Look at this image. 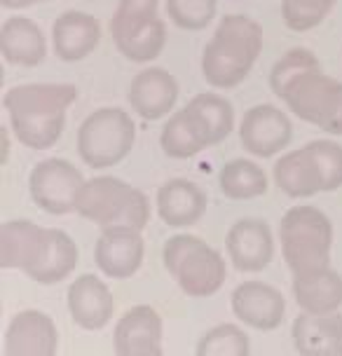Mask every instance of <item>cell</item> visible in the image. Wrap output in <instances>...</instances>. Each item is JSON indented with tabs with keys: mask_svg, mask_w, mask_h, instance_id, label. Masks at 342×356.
Returning <instances> with one entry per match:
<instances>
[{
	"mask_svg": "<svg viewBox=\"0 0 342 356\" xmlns=\"http://www.w3.org/2000/svg\"><path fill=\"white\" fill-rule=\"evenodd\" d=\"M75 99L78 89L68 82H28L8 89L3 106L17 141L31 150H47L61 138Z\"/></svg>",
	"mask_w": 342,
	"mask_h": 356,
	"instance_id": "6da1fadb",
	"label": "cell"
},
{
	"mask_svg": "<svg viewBox=\"0 0 342 356\" xmlns=\"http://www.w3.org/2000/svg\"><path fill=\"white\" fill-rule=\"evenodd\" d=\"M263 26L246 15H225L202 54V75L213 89H232L249 78L263 52Z\"/></svg>",
	"mask_w": 342,
	"mask_h": 356,
	"instance_id": "7a4b0ae2",
	"label": "cell"
},
{
	"mask_svg": "<svg viewBox=\"0 0 342 356\" xmlns=\"http://www.w3.org/2000/svg\"><path fill=\"white\" fill-rule=\"evenodd\" d=\"M75 213L104 227L141 230L150 220V202L143 190L129 186L117 176L87 178L78 195Z\"/></svg>",
	"mask_w": 342,
	"mask_h": 356,
	"instance_id": "3957f363",
	"label": "cell"
},
{
	"mask_svg": "<svg viewBox=\"0 0 342 356\" xmlns=\"http://www.w3.org/2000/svg\"><path fill=\"white\" fill-rule=\"evenodd\" d=\"M162 260L179 289L195 300L218 293L227 279V263L220 251L188 232L164 241Z\"/></svg>",
	"mask_w": 342,
	"mask_h": 356,
	"instance_id": "277c9868",
	"label": "cell"
},
{
	"mask_svg": "<svg viewBox=\"0 0 342 356\" xmlns=\"http://www.w3.org/2000/svg\"><path fill=\"white\" fill-rule=\"evenodd\" d=\"M279 246L291 272L331 265L333 222L316 207H291L279 222Z\"/></svg>",
	"mask_w": 342,
	"mask_h": 356,
	"instance_id": "5b68a950",
	"label": "cell"
},
{
	"mask_svg": "<svg viewBox=\"0 0 342 356\" xmlns=\"http://www.w3.org/2000/svg\"><path fill=\"white\" fill-rule=\"evenodd\" d=\"M136 143V122L122 108H99L82 120L75 145L80 160L92 169H111L124 160Z\"/></svg>",
	"mask_w": 342,
	"mask_h": 356,
	"instance_id": "8992f818",
	"label": "cell"
},
{
	"mask_svg": "<svg viewBox=\"0 0 342 356\" xmlns=\"http://www.w3.org/2000/svg\"><path fill=\"white\" fill-rule=\"evenodd\" d=\"M160 0H120L111 19L113 44L127 61L148 63L162 54L167 26L160 19Z\"/></svg>",
	"mask_w": 342,
	"mask_h": 356,
	"instance_id": "52a82bcc",
	"label": "cell"
},
{
	"mask_svg": "<svg viewBox=\"0 0 342 356\" xmlns=\"http://www.w3.org/2000/svg\"><path fill=\"white\" fill-rule=\"evenodd\" d=\"M85 181L87 178L73 162L63 157H47L31 169L28 193L38 209L52 216H63L75 211Z\"/></svg>",
	"mask_w": 342,
	"mask_h": 356,
	"instance_id": "ba28073f",
	"label": "cell"
},
{
	"mask_svg": "<svg viewBox=\"0 0 342 356\" xmlns=\"http://www.w3.org/2000/svg\"><path fill=\"white\" fill-rule=\"evenodd\" d=\"M239 141L246 152L261 160L279 155L293 141V124L282 108L261 104L244 113L239 124Z\"/></svg>",
	"mask_w": 342,
	"mask_h": 356,
	"instance_id": "9c48e42d",
	"label": "cell"
},
{
	"mask_svg": "<svg viewBox=\"0 0 342 356\" xmlns=\"http://www.w3.org/2000/svg\"><path fill=\"white\" fill-rule=\"evenodd\" d=\"M230 307L234 319L253 330H275L284 323L286 316V298L277 286L268 282H242L230 296Z\"/></svg>",
	"mask_w": 342,
	"mask_h": 356,
	"instance_id": "30bf717a",
	"label": "cell"
},
{
	"mask_svg": "<svg viewBox=\"0 0 342 356\" xmlns=\"http://www.w3.org/2000/svg\"><path fill=\"white\" fill-rule=\"evenodd\" d=\"M225 253L234 270L263 272L275 258V234L263 218H239L225 234Z\"/></svg>",
	"mask_w": 342,
	"mask_h": 356,
	"instance_id": "8fae6325",
	"label": "cell"
},
{
	"mask_svg": "<svg viewBox=\"0 0 342 356\" xmlns=\"http://www.w3.org/2000/svg\"><path fill=\"white\" fill-rule=\"evenodd\" d=\"M145 241L134 227H104L94 246V263L108 279H129L143 265Z\"/></svg>",
	"mask_w": 342,
	"mask_h": 356,
	"instance_id": "7c38bea8",
	"label": "cell"
},
{
	"mask_svg": "<svg viewBox=\"0 0 342 356\" xmlns=\"http://www.w3.org/2000/svg\"><path fill=\"white\" fill-rule=\"evenodd\" d=\"M162 340V316L150 305L129 307L113 330V349L117 356H160L164 352Z\"/></svg>",
	"mask_w": 342,
	"mask_h": 356,
	"instance_id": "4fadbf2b",
	"label": "cell"
},
{
	"mask_svg": "<svg viewBox=\"0 0 342 356\" xmlns=\"http://www.w3.org/2000/svg\"><path fill=\"white\" fill-rule=\"evenodd\" d=\"M3 352L8 356H54L59 352V330L52 316L40 309H22L5 328Z\"/></svg>",
	"mask_w": 342,
	"mask_h": 356,
	"instance_id": "5bb4252c",
	"label": "cell"
},
{
	"mask_svg": "<svg viewBox=\"0 0 342 356\" xmlns=\"http://www.w3.org/2000/svg\"><path fill=\"white\" fill-rule=\"evenodd\" d=\"M179 82L167 68H143L129 85V106L145 122H157L174 113L179 101Z\"/></svg>",
	"mask_w": 342,
	"mask_h": 356,
	"instance_id": "9a60e30c",
	"label": "cell"
},
{
	"mask_svg": "<svg viewBox=\"0 0 342 356\" xmlns=\"http://www.w3.org/2000/svg\"><path fill=\"white\" fill-rule=\"evenodd\" d=\"M68 312L82 330L106 328L115 314V298L108 284L97 275H80L68 286Z\"/></svg>",
	"mask_w": 342,
	"mask_h": 356,
	"instance_id": "2e32d148",
	"label": "cell"
},
{
	"mask_svg": "<svg viewBox=\"0 0 342 356\" xmlns=\"http://www.w3.org/2000/svg\"><path fill=\"white\" fill-rule=\"evenodd\" d=\"M101 42V24L90 12L68 10L54 19L52 44L61 61L75 63L87 59Z\"/></svg>",
	"mask_w": 342,
	"mask_h": 356,
	"instance_id": "e0dca14e",
	"label": "cell"
},
{
	"mask_svg": "<svg viewBox=\"0 0 342 356\" xmlns=\"http://www.w3.org/2000/svg\"><path fill=\"white\" fill-rule=\"evenodd\" d=\"M206 193L188 178H171L157 190V216L174 230L195 225L206 213Z\"/></svg>",
	"mask_w": 342,
	"mask_h": 356,
	"instance_id": "ac0fdd59",
	"label": "cell"
},
{
	"mask_svg": "<svg viewBox=\"0 0 342 356\" xmlns=\"http://www.w3.org/2000/svg\"><path fill=\"white\" fill-rule=\"evenodd\" d=\"M78 258L80 251L71 234L59 227H45L40 251L26 275L42 286H54L73 275V270L78 267Z\"/></svg>",
	"mask_w": 342,
	"mask_h": 356,
	"instance_id": "d6986e66",
	"label": "cell"
},
{
	"mask_svg": "<svg viewBox=\"0 0 342 356\" xmlns=\"http://www.w3.org/2000/svg\"><path fill=\"white\" fill-rule=\"evenodd\" d=\"M293 298L300 312L331 314L342 307V277L331 265L293 272Z\"/></svg>",
	"mask_w": 342,
	"mask_h": 356,
	"instance_id": "ffe728a7",
	"label": "cell"
},
{
	"mask_svg": "<svg viewBox=\"0 0 342 356\" xmlns=\"http://www.w3.org/2000/svg\"><path fill=\"white\" fill-rule=\"evenodd\" d=\"M291 338L302 356H342V314H300L293 319Z\"/></svg>",
	"mask_w": 342,
	"mask_h": 356,
	"instance_id": "44dd1931",
	"label": "cell"
},
{
	"mask_svg": "<svg viewBox=\"0 0 342 356\" xmlns=\"http://www.w3.org/2000/svg\"><path fill=\"white\" fill-rule=\"evenodd\" d=\"M0 54L12 66L35 68L47 56V40L33 19L15 15L0 29Z\"/></svg>",
	"mask_w": 342,
	"mask_h": 356,
	"instance_id": "7402d4cb",
	"label": "cell"
},
{
	"mask_svg": "<svg viewBox=\"0 0 342 356\" xmlns=\"http://www.w3.org/2000/svg\"><path fill=\"white\" fill-rule=\"evenodd\" d=\"M42 234H45V227L35 225L33 220H5L0 225V267L19 270L26 275L40 251Z\"/></svg>",
	"mask_w": 342,
	"mask_h": 356,
	"instance_id": "603a6c76",
	"label": "cell"
},
{
	"mask_svg": "<svg viewBox=\"0 0 342 356\" xmlns=\"http://www.w3.org/2000/svg\"><path fill=\"white\" fill-rule=\"evenodd\" d=\"M272 178H275L277 188L291 200H307V197L321 193L319 169L305 145L284 152L272 169Z\"/></svg>",
	"mask_w": 342,
	"mask_h": 356,
	"instance_id": "cb8c5ba5",
	"label": "cell"
},
{
	"mask_svg": "<svg viewBox=\"0 0 342 356\" xmlns=\"http://www.w3.org/2000/svg\"><path fill=\"white\" fill-rule=\"evenodd\" d=\"M160 148L171 160H190L202 150L211 148V143H209V136L197 115L186 106L183 111L171 113L167 124L162 127Z\"/></svg>",
	"mask_w": 342,
	"mask_h": 356,
	"instance_id": "d4e9b609",
	"label": "cell"
},
{
	"mask_svg": "<svg viewBox=\"0 0 342 356\" xmlns=\"http://www.w3.org/2000/svg\"><path fill=\"white\" fill-rule=\"evenodd\" d=\"M218 186L227 200L249 202L268 193L270 181L261 164L246 160V157H234V160L225 162L223 169H220Z\"/></svg>",
	"mask_w": 342,
	"mask_h": 356,
	"instance_id": "484cf974",
	"label": "cell"
},
{
	"mask_svg": "<svg viewBox=\"0 0 342 356\" xmlns=\"http://www.w3.org/2000/svg\"><path fill=\"white\" fill-rule=\"evenodd\" d=\"M188 108L197 115L200 124L204 127L209 143H223L234 129V108L225 97L213 92H202L188 101Z\"/></svg>",
	"mask_w": 342,
	"mask_h": 356,
	"instance_id": "4316f807",
	"label": "cell"
},
{
	"mask_svg": "<svg viewBox=\"0 0 342 356\" xmlns=\"http://www.w3.org/2000/svg\"><path fill=\"white\" fill-rule=\"evenodd\" d=\"M197 356H249V333L237 323H218L209 328L195 347Z\"/></svg>",
	"mask_w": 342,
	"mask_h": 356,
	"instance_id": "83f0119b",
	"label": "cell"
},
{
	"mask_svg": "<svg viewBox=\"0 0 342 356\" xmlns=\"http://www.w3.org/2000/svg\"><path fill=\"white\" fill-rule=\"evenodd\" d=\"M338 0H282L284 26L293 33H307L324 24Z\"/></svg>",
	"mask_w": 342,
	"mask_h": 356,
	"instance_id": "f1b7e54d",
	"label": "cell"
},
{
	"mask_svg": "<svg viewBox=\"0 0 342 356\" xmlns=\"http://www.w3.org/2000/svg\"><path fill=\"white\" fill-rule=\"evenodd\" d=\"M314 68H321L319 56H316L314 52H309V49H305V47L288 49L286 54L279 56V61H277L275 66H272V71H270L272 94L279 99V94L298 78V75H302L307 71H314Z\"/></svg>",
	"mask_w": 342,
	"mask_h": 356,
	"instance_id": "f546056e",
	"label": "cell"
},
{
	"mask_svg": "<svg viewBox=\"0 0 342 356\" xmlns=\"http://www.w3.org/2000/svg\"><path fill=\"white\" fill-rule=\"evenodd\" d=\"M307 152L319 169L321 176V193H335L342 188V145L328 138H316L309 141Z\"/></svg>",
	"mask_w": 342,
	"mask_h": 356,
	"instance_id": "4dcf8cb0",
	"label": "cell"
},
{
	"mask_svg": "<svg viewBox=\"0 0 342 356\" xmlns=\"http://www.w3.org/2000/svg\"><path fill=\"white\" fill-rule=\"evenodd\" d=\"M218 0H167V15L183 31H204L211 26Z\"/></svg>",
	"mask_w": 342,
	"mask_h": 356,
	"instance_id": "1f68e13d",
	"label": "cell"
},
{
	"mask_svg": "<svg viewBox=\"0 0 342 356\" xmlns=\"http://www.w3.org/2000/svg\"><path fill=\"white\" fill-rule=\"evenodd\" d=\"M319 129L331 134V136H342V85H340L338 97H335V101H333L331 113L326 115L324 124H321Z\"/></svg>",
	"mask_w": 342,
	"mask_h": 356,
	"instance_id": "d6a6232c",
	"label": "cell"
},
{
	"mask_svg": "<svg viewBox=\"0 0 342 356\" xmlns=\"http://www.w3.org/2000/svg\"><path fill=\"white\" fill-rule=\"evenodd\" d=\"M38 3H47V0H0V5H3L5 10H24Z\"/></svg>",
	"mask_w": 342,
	"mask_h": 356,
	"instance_id": "836d02e7",
	"label": "cell"
}]
</instances>
